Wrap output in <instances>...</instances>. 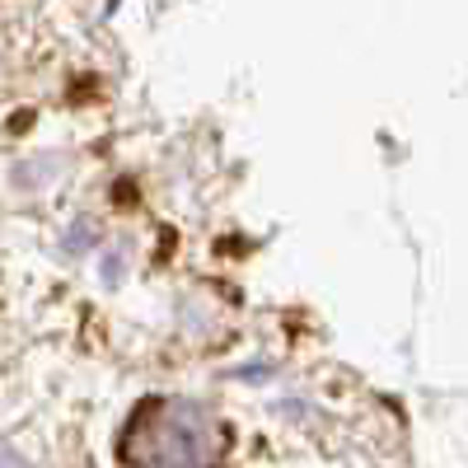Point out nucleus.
<instances>
[{
    "label": "nucleus",
    "instance_id": "f257e3e1",
    "mask_svg": "<svg viewBox=\"0 0 468 468\" xmlns=\"http://www.w3.org/2000/svg\"><path fill=\"white\" fill-rule=\"evenodd\" d=\"M132 468H220L225 426L187 399H150L122 431Z\"/></svg>",
    "mask_w": 468,
    "mask_h": 468
},
{
    "label": "nucleus",
    "instance_id": "f03ea898",
    "mask_svg": "<svg viewBox=\"0 0 468 468\" xmlns=\"http://www.w3.org/2000/svg\"><path fill=\"white\" fill-rule=\"evenodd\" d=\"M0 468H19V459H15L10 450H0Z\"/></svg>",
    "mask_w": 468,
    "mask_h": 468
}]
</instances>
